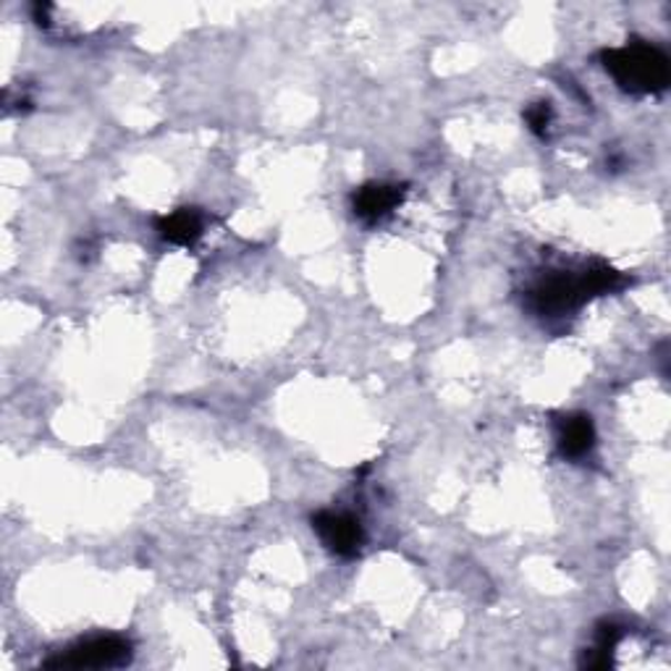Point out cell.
<instances>
[{"mask_svg": "<svg viewBox=\"0 0 671 671\" xmlns=\"http://www.w3.org/2000/svg\"><path fill=\"white\" fill-rule=\"evenodd\" d=\"M622 284V273L603 263L590 265L582 273L553 271L532 286L530 302L540 315H567L586 305L590 297L617 292Z\"/></svg>", "mask_w": 671, "mask_h": 671, "instance_id": "1", "label": "cell"}, {"mask_svg": "<svg viewBox=\"0 0 671 671\" xmlns=\"http://www.w3.org/2000/svg\"><path fill=\"white\" fill-rule=\"evenodd\" d=\"M525 119H528L532 132L546 134L548 124H551V119H553V108H551V103H536V105L528 108Z\"/></svg>", "mask_w": 671, "mask_h": 671, "instance_id": "9", "label": "cell"}, {"mask_svg": "<svg viewBox=\"0 0 671 671\" xmlns=\"http://www.w3.org/2000/svg\"><path fill=\"white\" fill-rule=\"evenodd\" d=\"M313 528L323 543L328 546V551H334L336 557L349 559L363 548V525L349 511H317L313 517Z\"/></svg>", "mask_w": 671, "mask_h": 671, "instance_id": "4", "label": "cell"}, {"mask_svg": "<svg viewBox=\"0 0 671 671\" xmlns=\"http://www.w3.org/2000/svg\"><path fill=\"white\" fill-rule=\"evenodd\" d=\"M404 192L407 190L399 184H365L355 192L352 207H355L357 218L370 221V223L380 221L401 205Z\"/></svg>", "mask_w": 671, "mask_h": 671, "instance_id": "5", "label": "cell"}, {"mask_svg": "<svg viewBox=\"0 0 671 671\" xmlns=\"http://www.w3.org/2000/svg\"><path fill=\"white\" fill-rule=\"evenodd\" d=\"M157 231H161L163 240L171 244H192L197 242L202 234V215L192 211V207H182V211L163 215V218L157 221Z\"/></svg>", "mask_w": 671, "mask_h": 671, "instance_id": "7", "label": "cell"}, {"mask_svg": "<svg viewBox=\"0 0 671 671\" xmlns=\"http://www.w3.org/2000/svg\"><path fill=\"white\" fill-rule=\"evenodd\" d=\"M622 634H624L622 627L614 624V622L598 624V630H596V648H598V651L614 655V648L619 645V640H622Z\"/></svg>", "mask_w": 671, "mask_h": 671, "instance_id": "8", "label": "cell"}, {"mask_svg": "<svg viewBox=\"0 0 671 671\" xmlns=\"http://www.w3.org/2000/svg\"><path fill=\"white\" fill-rule=\"evenodd\" d=\"M601 58L617 84L634 95H653L669 87V58L651 42L634 40L624 48L603 50Z\"/></svg>", "mask_w": 671, "mask_h": 671, "instance_id": "2", "label": "cell"}, {"mask_svg": "<svg viewBox=\"0 0 671 671\" xmlns=\"http://www.w3.org/2000/svg\"><path fill=\"white\" fill-rule=\"evenodd\" d=\"M559 451L567 459H582L596 446V425L588 415H567L559 420Z\"/></svg>", "mask_w": 671, "mask_h": 671, "instance_id": "6", "label": "cell"}, {"mask_svg": "<svg viewBox=\"0 0 671 671\" xmlns=\"http://www.w3.org/2000/svg\"><path fill=\"white\" fill-rule=\"evenodd\" d=\"M132 661V643L119 634L90 638L67 653L45 661V669H115Z\"/></svg>", "mask_w": 671, "mask_h": 671, "instance_id": "3", "label": "cell"}]
</instances>
